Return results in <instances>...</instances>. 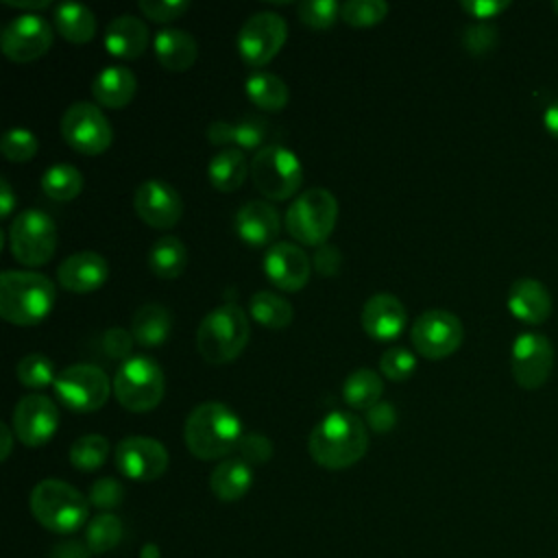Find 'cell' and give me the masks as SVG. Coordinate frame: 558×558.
<instances>
[{
  "label": "cell",
  "mask_w": 558,
  "mask_h": 558,
  "mask_svg": "<svg viewBox=\"0 0 558 558\" xmlns=\"http://www.w3.org/2000/svg\"><path fill=\"white\" fill-rule=\"evenodd\" d=\"M310 456L329 471H340L360 462L368 449L366 425L351 412L333 410L312 429L307 440Z\"/></svg>",
  "instance_id": "1"
},
{
  "label": "cell",
  "mask_w": 558,
  "mask_h": 558,
  "mask_svg": "<svg viewBox=\"0 0 558 558\" xmlns=\"http://www.w3.org/2000/svg\"><path fill=\"white\" fill-rule=\"evenodd\" d=\"M238 414L220 401L198 403L185 421L183 438L187 451L198 460H220L238 449L242 440Z\"/></svg>",
  "instance_id": "2"
},
{
  "label": "cell",
  "mask_w": 558,
  "mask_h": 558,
  "mask_svg": "<svg viewBox=\"0 0 558 558\" xmlns=\"http://www.w3.org/2000/svg\"><path fill=\"white\" fill-rule=\"evenodd\" d=\"M54 283L35 270H4L0 275V316L20 327L41 323L54 307Z\"/></svg>",
  "instance_id": "3"
},
{
  "label": "cell",
  "mask_w": 558,
  "mask_h": 558,
  "mask_svg": "<svg viewBox=\"0 0 558 558\" xmlns=\"http://www.w3.org/2000/svg\"><path fill=\"white\" fill-rule=\"evenodd\" d=\"M248 336L251 327L244 310L235 303H225L214 307L201 320L196 331V347L207 364L220 366L233 362L244 351Z\"/></svg>",
  "instance_id": "4"
},
{
  "label": "cell",
  "mask_w": 558,
  "mask_h": 558,
  "mask_svg": "<svg viewBox=\"0 0 558 558\" xmlns=\"http://www.w3.org/2000/svg\"><path fill=\"white\" fill-rule=\"evenodd\" d=\"M31 512L46 530L70 534L87 521V499L63 480H41L31 490Z\"/></svg>",
  "instance_id": "5"
},
{
  "label": "cell",
  "mask_w": 558,
  "mask_h": 558,
  "mask_svg": "<svg viewBox=\"0 0 558 558\" xmlns=\"http://www.w3.org/2000/svg\"><path fill=\"white\" fill-rule=\"evenodd\" d=\"M338 220V201L325 187L301 192L286 211L288 233L305 246H320L331 235Z\"/></svg>",
  "instance_id": "6"
},
{
  "label": "cell",
  "mask_w": 558,
  "mask_h": 558,
  "mask_svg": "<svg viewBox=\"0 0 558 558\" xmlns=\"http://www.w3.org/2000/svg\"><path fill=\"white\" fill-rule=\"evenodd\" d=\"M166 392V377L157 360L135 355L122 362L113 377V395L118 403L131 412H148L157 408Z\"/></svg>",
  "instance_id": "7"
},
{
  "label": "cell",
  "mask_w": 558,
  "mask_h": 558,
  "mask_svg": "<svg viewBox=\"0 0 558 558\" xmlns=\"http://www.w3.org/2000/svg\"><path fill=\"white\" fill-rule=\"evenodd\" d=\"M251 177L262 196L288 201L303 183V166L294 150L281 144H266L251 161Z\"/></svg>",
  "instance_id": "8"
},
{
  "label": "cell",
  "mask_w": 558,
  "mask_h": 558,
  "mask_svg": "<svg viewBox=\"0 0 558 558\" xmlns=\"http://www.w3.org/2000/svg\"><path fill=\"white\" fill-rule=\"evenodd\" d=\"M11 255L24 266H44L57 251V225L41 209L20 211L9 227Z\"/></svg>",
  "instance_id": "9"
},
{
  "label": "cell",
  "mask_w": 558,
  "mask_h": 558,
  "mask_svg": "<svg viewBox=\"0 0 558 558\" xmlns=\"http://www.w3.org/2000/svg\"><path fill=\"white\" fill-rule=\"evenodd\" d=\"M54 392L63 405L74 412H96L100 410L109 392L113 390V381H109L107 373L96 364H72L57 373Z\"/></svg>",
  "instance_id": "10"
},
{
  "label": "cell",
  "mask_w": 558,
  "mask_h": 558,
  "mask_svg": "<svg viewBox=\"0 0 558 558\" xmlns=\"http://www.w3.org/2000/svg\"><path fill=\"white\" fill-rule=\"evenodd\" d=\"M288 39V24L275 11L253 13L238 33L240 59L251 68H264L270 63Z\"/></svg>",
  "instance_id": "11"
},
{
  "label": "cell",
  "mask_w": 558,
  "mask_h": 558,
  "mask_svg": "<svg viewBox=\"0 0 558 558\" xmlns=\"http://www.w3.org/2000/svg\"><path fill=\"white\" fill-rule=\"evenodd\" d=\"M61 135L68 146L83 155H100L113 142V129L102 109L85 100L65 109L61 118Z\"/></svg>",
  "instance_id": "12"
},
{
  "label": "cell",
  "mask_w": 558,
  "mask_h": 558,
  "mask_svg": "<svg viewBox=\"0 0 558 558\" xmlns=\"http://www.w3.org/2000/svg\"><path fill=\"white\" fill-rule=\"evenodd\" d=\"M464 327L462 320L447 310L423 312L410 331V340L418 355L427 360H442L456 353L462 344Z\"/></svg>",
  "instance_id": "13"
},
{
  "label": "cell",
  "mask_w": 558,
  "mask_h": 558,
  "mask_svg": "<svg viewBox=\"0 0 558 558\" xmlns=\"http://www.w3.org/2000/svg\"><path fill=\"white\" fill-rule=\"evenodd\" d=\"M52 26L39 13H20L0 35V48L9 61L28 63L44 57L52 46Z\"/></svg>",
  "instance_id": "14"
},
{
  "label": "cell",
  "mask_w": 558,
  "mask_h": 558,
  "mask_svg": "<svg viewBox=\"0 0 558 558\" xmlns=\"http://www.w3.org/2000/svg\"><path fill=\"white\" fill-rule=\"evenodd\" d=\"M554 366V344L545 333L523 331L512 342L510 368L521 388H541Z\"/></svg>",
  "instance_id": "15"
},
{
  "label": "cell",
  "mask_w": 558,
  "mask_h": 558,
  "mask_svg": "<svg viewBox=\"0 0 558 558\" xmlns=\"http://www.w3.org/2000/svg\"><path fill=\"white\" fill-rule=\"evenodd\" d=\"M59 427V408L46 395L22 397L11 416V429L15 438L26 447L46 445Z\"/></svg>",
  "instance_id": "16"
},
{
  "label": "cell",
  "mask_w": 558,
  "mask_h": 558,
  "mask_svg": "<svg viewBox=\"0 0 558 558\" xmlns=\"http://www.w3.org/2000/svg\"><path fill=\"white\" fill-rule=\"evenodd\" d=\"M118 471L133 482H153L168 469L166 447L148 436H126L116 447Z\"/></svg>",
  "instance_id": "17"
},
{
  "label": "cell",
  "mask_w": 558,
  "mask_h": 558,
  "mask_svg": "<svg viewBox=\"0 0 558 558\" xmlns=\"http://www.w3.org/2000/svg\"><path fill=\"white\" fill-rule=\"evenodd\" d=\"M133 209L142 222L153 229H172L183 216V198L179 192L159 179H148L137 185Z\"/></svg>",
  "instance_id": "18"
},
{
  "label": "cell",
  "mask_w": 558,
  "mask_h": 558,
  "mask_svg": "<svg viewBox=\"0 0 558 558\" xmlns=\"http://www.w3.org/2000/svg\"><path fill=\"white\" fill-rule=\"evenodd\" d=\"M262 266L266 279L283 292L305 288L312 275V259L292 242H275L270 248H266Z\"/></svg>",
  "instance_id": "19"
},
{
  "label": "cell",
  "mask_w": 558,
  "mask_h": 558,
  "mask_svg": "<svg viewBox=\"0 0 558 558\" xmlns=\"http://www.w3.org/2000/svg\"><path fill=\"white\" fill-rule=\"evenodd\" d=\"M281 231V218L272 203L248 201L235 214V233L251 248L272 246Z\"/></svg>",
  "instance_id": "20"
},
{
  "label": "cell",
  "mask_w": 558,
  "mask_h": 558,
  "mask_svg": "<svg viewBox=\"0 0 558 558\" xmlns=\"http://www.w3.org/2000/svg\"><path fill=\"white\" fill-rule=\"evenodd\" d=\"M109 277V264L94 251H78L65 257L57 268V279L63 290L74 294H87L105 286Z\"/></svg>",
  "instance_id": "21"
},
{
  "label": "cell",
  "mask_w": 558,
  "mask_h": 558,
  "mask_svg": "<svg viewBox=\"0 0 558 558\" xmlns=\"http://www.w3.org/2000/svg\"><path fill=\"white\" fill-rule=\"evenodd\" d=\"M362 329L373 340H395L401 336L408 314L403 303L390 292L373 294L362 307Z\"/></svg>",
  "instance_id": "22"
},
{
  "label": "cell",
  "mask_w": 558,
  "mask_h": 558,
  "mask_svg": "<svg viewBox=\"0 0 558 558\" xmlns=\"http://www.w3.org/2000/svg\"><path fill=\"white\" fill-rule=\"evenodd\" d=\"M508 310L514 318L538 325L551 314V294L543 281L534 277H519L508 288Z\"/></svg>",
  "instance_id": "23"
},
{
  "label": "cell",
  "mask_w": 558,
  "mask_h": 558,
  "mask_svg": "<svg viewBox=\"0 0 558 558\" xmlns=\"http://www.w3.org/2000/svg\"><path fill=\"white\" fill-rule=\"evenodd\" d=\"M148 39H150L148 26L140 17L124 13V15L113 17L107 24L102 44L109 54L131 61V59H140L144 54V50L148 48Z\"/></svg>",
  "instance_id": "24"
},
{
  "label": "cell",
  "mask_w": 558,
  "mask_h": 558,
  "mask_svg": "<svg viewBox=\"0 0 558 558\" xmlns=\"http://www.w3.org/2000/svg\"><path fill=\"white\" fill-rule=\"evenodd\" d=\"M157 61L168 72H185L198 57V44L194 35L183 28H161L153 39Z\"/></svg>",
  "instance_id": "25"
},
{
  "label": "cell",
  "mask_w": 558,
  "mask_h": 558,
  "mask_svg": "<svg viewBox=\"0 0 558 558\" xmlns=\"http://www.w3.org/2000/svg\"><path fill=\"white\" fill-rule=\"evenodd\" d=\"M137 92L135 74L124 65H107L92 83V94L98 105L107 109L126 107Z\"/></svg>",
  "instance_id": "26"
},
{
  "label": "cell",
  "mask_w": 558,
  "mask_h": 558,
  "mask_svg": "<svg viewBox=\"0 0 558 558\" xmlns=\"http://www.w3.org/2000/svg\"><path fill=\"white\" fill-rule=\"evenodd\" d=\"M253 484V469L242 458H225L209 475V488L220 501L242 499Z\"/></svg>",
  "instance_id": "27"
},
{
  "label": "cell",
  "mask_w": 558,
  "mask_h": 558,
  "mask_svg": "<svg viewBox=\"0 0 558 558\" xmlns=\"http://www.w3.org/2000/svg\"><path fill=\"white\" fill-rule=\"evenodd\" d=\"M172 329V314L161 303H144L135 310L131 320V333L137 344L150 349L168 340Z\"/></svg>",
  "instance_id": "28"
},
{
  "label": "cell",
  "mask_w": 558,
  "mask_h": 558,
  "mask_svg": "<svg viewBox=\"0 0 558 558\" xmlns=\"http://www.w3.org/2000/svg\"><path fill=\"white\" fill-rule=\"evenodd\" d=\"M244 92L253 105L270 113L281 111L290 100V89L286 81L266 70L251 72L244 81Z\"/></svg>",
  "instance_id": "29"
},
{
  "label": "cell",
  "mask_w": 558,
  "mask_h": 558,
  "mask_svg": "<svg viewBox=\"0 0 558 558\" xmlns=\"http://www.w3.org/2000/svg\"><path fill=\"white\" fill-rule=\"evenodd\" d=\"M54 28L57 33L72 44H87L96 35V17L92 9L78 2H61L54 9Z\"/></svg>",
  "instance_id": "30"
},
{
  "label": "cell",
  "mask_w": 558,
  "mask_h": 558,
  "mask_svg": "<svg viewBox=\"0 0 558 558\" xmlns=\"http://www.w3.org/2000/svg\"><path fill=\"white\" fill-rule=\"evenodd\" d=\"M246 172V157L240 148H222L207 163V179L218 192H235L244 183Z\"/></svg>",
  "instance_id": "31"
},
{
  "label": "cell",
  "mask_w": 558,
  "mask_h": 558,
  "mask_svg": "<svg viewBox=\"0 0 558 558\" xmlns=\"http://www.w3.org/2000/svg\"><path fill=\"white\" fill-rule=\"evenodd\" d=\"M187 266V248L177 235H163L153 242L148 268L159 279H177Z\"/></svg>",
  "instance_id": "32"
},
{
  "label": "cell",
  "mask_w": 558,
  "mask_h": 558,
  "mask_svg": "<svg viewBox=\"0 0 558 558\" xmlns=\"http://www.w3.org/2000/svg\"><path fill=\"white\" fill-rule=\"evenodd\" d=\"M248 314L253 316L255 323H259L266 329H275V331L286 329L294 318L292 303L270 290H259L251 296Z\"/></svg>",
  "instance_id": "33"
},
{
  "label": "cell",
  "mask_w": 558,
  "mask_h": 558,
  "mask_svg": "<svg viewBox=\"0 0 558 558\" xmlns=\"http://www.w3.org/2000/svg\"><path fill=\"white\" fill-rule=\"evenodd\" d=\"M384 381L373 368L353 371L342 386V399L353 410H371L381 401Z\"/></svg>",
  "instance_id": "34"
},
{
  "label": "cell",
  "mask_w": 558,
  "mask_h": 558,
  "mask_svg": "<svg viewBox=\"0 0 558 558\" xmlns=\"http://www.w3.org/2000/svg\"><path fill=\"white\" fill-rule=\"evenodd\" d=\"M83 174L78 168L70 163H54L41 174V190L48 198L68 203L74 201L83 192Z\"/></svg>",
  "instance_id": "35"
},
{
  "label": "cell",
  "mask_w": 558,
  "mask_h": 558,
  "mask_svg": "<svg viewBox=\"0 0 558 558\" xmlns=\"http://www.w3.org/2000/svg\"><path fill=\"white\" fill-rule=\"evenodd\" d=\"M70 464L78 471H96L105 464L109 456V442L100 434H85L76 438L70 447Z\"/></svg>",
  "instance_id": "36"
},
{
  "label": "cell",
  "mask_w": 558,
  "mask_h": 558,
  "mask_svg": "<svg viewBox=\"0 0 558 558\" xmlns=\"http://www.w3.org/2000/svg\"><path fill=\"white\" fill-rule=\"evenodd\" d=\"M15 375H17V381L31 390H44L48 386H54V379H57L54 364L44 353L24 355L15 366Z\"/></svg>",
  "instance_id": "37"
},
{
  "label": "cell",
  "mask_w": 558,
  "mask_h": 558,
  "mask_svg": "<svg viewBox=\"0 0 558 558\" xmlns=\"http://www.w3.org/2000/svg\"><path fill=\"white\" fill-rule=\"evenodd\" d=\"M120 538H122V521L116 514L102 512L89 519L85 541L92 554H102L113 549L120 543Z\"/></svg>",
  "instance_id": "38"
},
{
  "label": "cell",
  "mask_w": 558,
  "mask_h": 558,
  "mask_svg": "<svg viewBox=\"0 0 558 558\" xmlns=\"http://www.w3.org/2000/svg\"><path fill=\"white\" fill-rule=\"evenodd\" d=\"M390 7L384 0H347L340 4V20L349 26L364 28L386 20Z\"/></svg>",
  "instance_id": "39"
},
{
  "label": "cell",
  "mask_w": 558,
  "mask_h": 558,
  "mask_svg": "<svg viewBox=\"0 0 558 558\" xmlns=\"http://www.w3.org/2000/svg\"><path fill=\"white\" fill-rule=\"evenodd\" d=\"M0 150L9 161L26 163L37 155L39 142L28 129H9L0 140Z\"/></svg>",
  "instance_id": "40"
},
{
  "label": "cell",
  "mask_w": 558,
  "mask_h": 558,
  "mask_svg": "<svg viewBox=\"0 0 558 558\" xmlns=\"http://www.w3.org/2000/svg\"><path fill=\"white\" fill-rule=\"evenodd\" d=\"M296 15L305 26L325 31L340 17V4L336 0H303L296 4Z\"/></svg>",
  "instance_id": "41"
},
{
  "label": "cell",
  "mask_w": 558,
  "mask_h": 558,
  "mask_svg": "<svg viewBox=\"0 0 558 558\" xmlns=\"http://www.w3.org/2000/svg\"><path fill=\"white\" fill-rule=\"evenodd\" d=\"M379 371L390 381H403L416 371V355L405 347H390L379 355Z\"/></svg>",
  "instance_id": "42"
},
{
  "label": "cell",
  "mask_w": 558,
  "mask_h": 558,
  "mask_svg": "<svg viewBox=\"0 0 558 558\" xmlns=\"http://www.w3.org/2000/svg\"><path fill=\"white\" fill-rule=\"evenodd\" d=\"M268 137V122L257 116H246L233 124V144L240 150H259Z\"/></svg>",
  "instance_id": "43"
},
{
  "label": "cell",
  "mask_w": 558,
  "mask_h": 558,
  "mask_svg": "<svg viewBox=\"0 0 558 558\" xmlns=\"http://www.w3.org/2000/svg\"><path fill=\"white\" fill-rule=\"evenodd\" d=\"M499 41V31L495 24L490 22H475V24H469L462 33V46L466 48L469 54L473 57H480V54H486L490 52Z\"/></svg>",
  "instance_id": "44"
},
{
  "label": "cell",
  "mask_w": 558,
  "mask_h": 558,
  "mask_svg": "<svg viewBox=\"0 0 558 558\" xmlns=\"http://www.w3.org/2000/svg\"><path fill=\"white\" fill-rule=\"evenodd\" d=\"M124 499V486L116 477H100L89 488V504L100 510L118 508Z\"/></svg>",
  "instance_id": "45"
},
{
  "label": "cell",
  "mask_w": 558,
  "mask_h": 558,
  "mask_svg": "<svg viewBox=\"0 0 558 558\" xmlns=\"http://www.w3.org/2000/svg\"><path fill=\"white\" fill-rule=\"evenodd\" d=\"M137 7L148 20L166 24L181 17L190 9V2L187 0H140Z\"/></svg>",
  "instance_id": "46"
},
{
  "label": "cell",
  "mask_w": 558,
  "mask_h": 558,
  "mask_svg": "<svg viewBox=\"0 0 558 558\" xmlns=\"http://www.w3.org/2000/svg\"><path fill=\"white\" fill-rule=\"evenodd\" d=\"M240 458L246 464H266L272 458V442L268 440V436L257 434V432H248L242 436L240 445H238Z\"/></svg>",
  "instance_id": "47"
},
{
  "label": "cell",
  "mask_w": 558,
  "mask_h": 558,
  "mask_svg": "<svg viewBox=\"0 0 558 558\" xmlns=\"http://www.w3.org/2000/svg\"><path fill=\"white\" fill-rule=\"evenodd\" d=\"M133 344H135L133 333L122 329V327H109L102 336V349L113 360H124L126 362L131 351H133Z\"/></svg>",
  "instance_id": "48"
},
{
  "label": "cell",
  "mask_w": 558,
  "mask_h": 558,
  "mask_svg": "<svg viewBox=\"0 0 558 558\" xmlns=\"http://www.w3.org/2000/svg\"><path fill=\"white\" fill-rule=\"evenodd\" d=\"M342 264V255L333 244H320L314 248V257H312V266L316 272H320L323 277H333L338 275Z\"/></svg>",
  "instance_id": "49"
},
{
  "label": "cell",
  "mask_w": 558,
  "mask_h": 558,
  "mask_svg": "<svg viewBox=\"0 0 558 558\" xmlns=\"http://www.w3.org/2000/svg\"><path fill=\"white\" fill-rule=\"evenodd\" d=\"M366 423L373 432L377 434H384V432H390L397 423V410L392 403L388 401H379L375 403L371 410H366Z\"/></svg>",
  "instance_id": "50"
},
{
  "label": "cell",
  "mask_w": 558,
  "mask_h": 558,
  "mask_svg": "<svg viewBox=\"0 0 558 558\" xmlns=\"http://www.w3.org/2000/svg\"><path fill=\"white\" fill-rule=\"evenodd\" d=\"M460 7L471 15L477 17L480 22L495 17L497 13H501L504 9L510 7V0H462Z\"/></svg>",
  "instance_id": "51"
},
{
  "label": "cell",
  "mask_w": 558,
  "mask_h": 558,
  "mask_svg": "<svg viewBox=\"0 0 558 558\" xmlns=\"http://www.w3.org/2000/svg\"><path fill=\"white\" fill-rule=\"evenodd\" d=\"M207 135V142L211 146H227V144H233V124L227 122V120H216L207 126L205 131ZM229 148V146H227Z\"/></svg>",
  "instance_id": "52"
},
{
  "label": "cell",
  "mask_w": 558,
  "mask_h": 558,
  "mask_svg": "<svg viewBox=\"0 0 558 558\" xmlns=\"http://www.w3.org/2000/svg\"><path fill=\"white\" fill-rule=\"evenodd\" d=\"M50 558H92V549L81 541H65L52 547Z\"/></svg>",
  "instance_id": "53"
},
{
  "label": "cell",
  "mask_w": 558,
  "mask_h": 558,
  "mask_svg": "<svg viewBox=\"0 0 558 558\" xmlns=\"http://www.w3.org/2000/svg\"><path fill=\"white\" fill-rule=\"evenodd\" d=\"M15 194H13V187L11 183L2 177L0 179V218H9L15 209Z\"/></svg>",
  "instance_id": "54"
},
{
  "label": "cell",
  "mask_w": 558,
  "mask_h": 558,
  "mask_svg": "<svg viewBox=\"0 0 558 558\" xmlns=\"http://www.w3.org/2000/svg\"><path fill=\"white\" fill-rule=\"evenodd\" d=\"M7 7H13V9H22L26 13H35V11H41V9H48L50 7V0H2Z\"/></svg>",
  "instance_id": "55"
},
{
  "label": "cell",
  "mask_w": 558,
  "mask_h": 558,
  "mask_svg": "<svg viewBox=\"0 0 558 558\" xmlns=\"http://www.w3.org/2000/svg\"><path fill=\"white\" fill-rule=\"evenodd\" d=\"M543 124L554 137H558V100L547 105V109L543 111Z\"/></svg>",
  "instance_id": "56"
},
{
  "label": "cell",
  "mask_w": 558,
  "mask_h": 558,
  "mask_svg": "<svg viewBox=\"0 0 558 558\" xmlns=\"http://www.w3.org/2000/svg\"><path fill=\"white\" fill-rule=\"evenodd\" d=\"M13 429L7 423H0V438H2V451H0V460H7L13 447Z\"/></svg>",
  "instance_id": "57"
},
{
  "label": "cell",
  "mask_w": 558,
  "mask_h": 558,
  "mask_svg": "<svg viewBox=\"0 0 558 558\" xmlns=\"http://www.w3.org/2000/svg\"><path fill=\"white\" fill-rule=\"evenodd\" d=\"M554 9H556V13H558V0H556V2H554Z\"/></svg>",
  "instance_id": "58"
}]
</instances>
